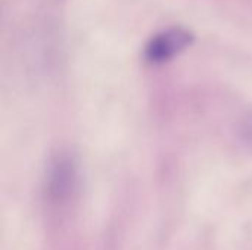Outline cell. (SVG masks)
<instances>
[{
	"mask_svg": "<svg viewBox=\"0 0 252 250\" xmlns=\"http://www.w3.org/2000/svg\"><path fill=\"white\" fill-rule=\"evenodd\" d=\"M193 41L190 31L185 28H170L152 37L145 47V57L151 63H162L183 52Z\"/></svg>",
	"mask_w": 252,
	"mask_h": 250,
	"instance_id": "cell-1",
	"label": "cell"
},
{
	"mask_svg": "<svg viewBox=\"0 0 252 250\" xmlns=\"http://www.w3.org/2000/svg\"><path fill=\"white\" fill-rule=\"evenodd\" d=\"M75 184V167L69 156L61 155L53 159L47 174V190L53 199L66 197Z\"/></svg>",
	"mask_w": 252,
	"mask_h": 250,
	"instance_id": "cell-2",
	"label": "cell"
}]
</instances>
